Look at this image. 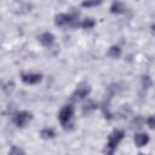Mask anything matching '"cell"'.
Returning a JSON list of instances; mask_svg holds the SVG:
<instances>
[{
	"instance_id": "cell-1",
	"label": "cell",
	"mask_w": 155,
	"mask_h": 155,
	"mask_svg": "<svg viewBox=\"0 0 155 155\" xmlns=\"http://www.w3.org/2000/svg\"><path fill=\"white\" fill-rule=\"evenodd\" d=\"M125 136V132L122 130H115L110 133L109 138H108V144H107V148H108V155H113V151L116 149L117 144L122 140Z\"/></svg>"
},
{
	"instance_id": "cell-2",
	"label": "cell",
	"mask_w": 155,
	"mask_h": 155,
	"mask_svg": "<svg viewBox=\"0 0 155 155\" xmlns=\"http://www.w3.org/2000/svg\"><path fill=\"white\" fill-rule=\"evenodd\" d=\"M73 114H74V108H73V105H64L62 109H61V111H59V114H58V119H59V122L62 124V126H64V127H67V125L70 122V120H71V117H73Z\"/></svg>"
},
{
	"instance_id": "cell-3",
	"label": "cell",
	"mask_w": 155,
	"mask_h": 155,
	"mask_svg": "<svg viewBox=\"0 0 155 155\" xmlns=\"http://www.w3.org/2000/svg\"><path fill=\"white\" fill-rule=\"evenodd\" d=\"M33 119V115L29 111H19L15 115L13 121L18 127H25L27 124Z\"/></svg>"
},
{
	"instance_id": "cell-4",
	"label": "cell",
	"mask_w": 155,
	"mask_h": 155,
	"mask_svg": "<svg viewBox=\"0 0 155 155\" xmlns=\"http://www.w3.org/2000/svg\"><path fill=\"white\" fill-rule=\"evenodd\" d=\"M21 80L27 85H35L42 80V75L36 73H23L21 75Z\"/></svg>"
},
{
	"instance_id": "cell-5",
	"label": "cell",
	"mask_w": 155,
	"mask_h": 155,
	"mask_svg": "<svg viewBox=\"0 0 155 155\" xmlns=\"http://www.w3.org/2000/svg\"><path fill=\"white\" fill-rule=\"evenodd\" d=\"M90 92H91V88H90L88 85L79 86V87L75 90V92L73 93V97L79 98V99H84L85 97H87V96L90 94Z\"/></svg>"
},
{
	"instance_id": "cell-6",
	"label": "cell",
	"mask_w": 155,
	"mask_h": 155,
	"mask_svg": "<svg viewBox=\"0 0 155 155\" xmlns=\"http://www.w3.org/2000/svg\"><path fill=\"white\" fill-rule=\"evenodd\" d=\"M39 41H40V44H41L42 46L48 47V46H51V45L54 42V36H53L52 33L46 31V33H42V34L39 36Z\"/></svg>"
},
{
	"instance_id": "cell-7",
	"label": "cell",
	"mask_w": 155,
	"mask_h": 155,
	"mask_svg": "<svg viewBox=\"0 0 155 155\" xmlns=\"http://www.w3.org/2000/svg\"><path fill=\"white\" fill-rule=\"evenodd\" d=\"M149 142V136L147 133H136L134 136V144L137 147H144Z\"/></svg>"
},
{
	"instance_id": "cell-8",
	"label": "cell",
	"mask_w": 155,
	"mask_h": 155,
	"mask_svg": "<svg viewBox=\"0 0 155 155\" xmlns=\"http://www.w3.org/2000/svg\"><path fill=\"white\" fill-rule=\"evenodd\" d=\"M125 5L121 2V1H114L110 6V12L111 13H124L125 12Z\"/></svg>"
},
{
	"instance_id": "cell-9",
	"label": "cell",
	"mask_w": 155,
	"mask_h": 155,
	"mask_svg": "<svg viewBox=\"0 0 155 155\" xmlns=\"http://www.w3.org/2000/svg\"><path fill=\"white\" fill-rule=\"evenodd\" d=\"M40 136H41L42 139H51V138L54 137V131H53L52 128L46 127V128H42V130H41Z\"/></svg>"
},
{
	"instance_id": "cell-10",
	"label": "cell",
	"mask_w": 155,
	"mask_h": 155,
	"mask_svg": "<svg viewBox=\"0 0 155 155\" xmlns=\"http://www.w3.org/2000/svg\"><path fill=\"white\" fill-rule=\"evenodd\" d=\"M108 54H109L111 58H119V57L121 56V48H120L119 46L114 45V46H111V47L109 48Z\"/></svg>"
},
{
	"instance_id": "cell-11",
	"label": "cell",
	"mask_w": 155,
	"mask_h": 155,
	"mask_svg": "<svg viewBox=\"0 0 155 155\" xmlns=\"http://www.w3.org/2000/svg\"><path fill=\"white\" fill-rule=\"evenodd\" d=\"M144 119L142 117V116H136L133 120H132V122H131V127L132 128H140L143 125H144Z\"/></svg>"
},
{
	"instance_id": "cell-12",
	"label": "cell",
	"mask_w": 155,
	"mask_h": 155,
	"mask_svg": "<svg viewBox=\"0 0 155 155\" xmlns=\"http://www.w3.org/2000/svg\"><path fill=\"white\" fill-rule=\"evenodd\" d=\"M81 27L84 29H91V28L94 27V21L92 18H86V19H84L81 22Z\"/></svg>"
},
{
	"instance_id": "cell-13",
	"label": "cell",
	"mask_w": 155,
	"mask_h": 155,
	"mask_svg": "<svg viewBox=\"0 0 155 155\" xmlns=\"http://www.w3.org/2000/svg\"><path fill=\"white\" fill-rule=\"evenodd\" d=\"M142 85H143L144 88H149V87H151L153 82H151V79H150L149 75H144V76L142 78Z\"/></svg>"
},
{
	"instance_id": "cell-14",
	"label": "cell",
	"mask_w": 155,
	"mask_h": 155,
	"mask_svg": "<svg viewBox=\"0 0 155 155\" xmlns=\"http://www.w3.org/2000/svg\"><path fill=\"white\" fill-rule=\"evenodd\" d=\"M8 155H25L24 150L18 148V147H12L11 150L8 151Z\"/></svg>"
},
{
	"instance_id": "cell-15",
	"label": "cell",
	"mask_w": 155,
	"mask_h": 155,
	"mask_svg": "<svg viewBox=\"0 0 155 155\" xmlns=\"http://www.w3.org/2000/svg\"><path fill=\"white\" fill-rule=\"evenodd\" d=\"M101 4H102V1H82L81 2V6H84V7H91V6H98Z\"/></svg>"
},
{
	"instance_id": "cell-16",
	"label": "cell",
	"mask_w": 155,
	"mask_h": 155,
	"mask_svg": "<svg viewBox=\"0 0 155 155\" xmlns=\"http://www.w3.org/2000/svg\"><path fill=\"white\" fill-rule=\"evenodd\" d=\"M96 107H97V104L94 103V102H88L87 104H85V107H84V111L86 113V110H87V113L88 111H91V110H94L96 109Z\"/></svg>"
},
{
	"instance_id": "cell-17",
	"label": "cell",
	"mask_w": 155,
	"mask_h": 155,
	"mask_svg": "<svg viewBox=\"0 0 155 155\" xmlns=\"http://www.w3.org/2000/svg\"><path fill=\"white\" fill-rule=\"evenodd\" d=\"M145 122L148 124V126H149L150 128H154V127H155V119H154V116H149Z\"/></svg>"
},
{
	"instance_id": "cell-18",
	"label": "cell",
	"mask_w": 155,
	"mask_h": 155,
	"mask_svg": "<svg viewBox=\"0 0 155 155\" xmlns=\"http://www.w3.org/2000/svg\"><path fill=\"white\" fill-rule=\"evenodd\" d=\"M138 155H144V154H138Z\"/></svg>"
}]
</instances>
